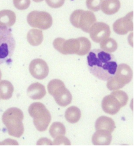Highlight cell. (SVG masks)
Wrapping results in <instances>:
<instances>
[{
  "mask_svg": "<svg viewBox=\"0 0 134 146\" xmlns=\"http://www.w3.org/2000/svg\"><path fill=\"white\" fill-rule=\"evenodd\" d=\"M48 90L50 95L53 96L56 104L62 107L70 105L72 101V95L67 89L65 84L59 79H54L48 84Z\"/></svg>",
  "mask_w": 134,
  "mask_h": 146,
  "instance_id": "52a82bcc",
  "label": "cell"
},
{
  "mask_svg": "<svg viewBox=\"0 0 134 146\" xmlns=\"http://www.w3.org/2000/svg\"><path fill=\"white\" fill-rule=\"evenodd\" d=\"M28 24L32 27L46 30L52 25L53 20L50 14L46 11H33L27 17Z\"/></svg>",
  "mask_w": 134,
  "mask_h": 146,
  "instance_id": "30bf717a",
  "label": "cell"
},
{
  "mask_svg": "<svg viewBox=\"0 0 134 146\" xmlns=\"http://www.w3.org/2000/svg\"><path fill=\"white\" fill-rule=\"evenodd\" d=\"M96 130H105L111 133L115 128V123L111 118L101 116L96 120L95 123Z\"/></svg>",
  "mask_w": 134,
  "mask_h": 146,
  "instance_id": "2e32d148",
  "label": "cell"
},
{
  "mask_svg": "<svg viewBox=\"0 0 134 146\" xmlns=\"http://www.w3.org/2000/svg\"><path fill=\"white\" fill-rule=\"evenodd\" d=\"M87 64L91 74L103 81H107L112 77L117 67L113 55L99 49L88 52Z\"/></svg>",
  "mask_w": 134,
  "mask_h": 146,
  "instance_id": "6da1fadb",
  "label": "cell"
},
{
  "mask_svg": "<svg viewBox=\"0 0 134 146\" xmlns=\"http://www.w3.org/2000/svg\"><path fill=\"white\" fill-rule=\"evenodd\" d=\"M14 92L13 84L7 80H2L0 82V97L3 100L10 99Z\"/></svg>",
  "mask_w": 134,
  "mask_h": 146,
  "instance_id": "ffe728a7",
  "label": "cell"
},
{
  "mask_svg": "<svg viewBox=\"0 0 134 146\" xmlns=\"http://www.w3.org/2000/svg\"><path fill=\"white\" fill-rule=\"evenodd\" d=\"M29 71L35 78L43 80L49 74V67L44 60L38 58L32 60L29 65Z\"/></svg>",
  "mask_w": 134,
  "mask_h": 146,
  "instance_id": "4fadbf2b",
  "label": "cell"
},
{
  "mask_svg": "<svg viewBox=\"0 0 134 146\" xmlns=\"http://www.w3.org/2000/svg\"><path fill=\"white\" fill-rule=\"evenodd\" d=\"M53 45L55 49L62 54H77L81 56L87 54L92 46L90 41L85 37L68 40L58 38L54 40Z\"/></svg>",
  "mask_w": 134,
  "mask_h": 146,
  "instance_id": "7a4b0ae2",
  "label": "cell"
},
{
  "mask_svg": "<svg viewBox=\"0 0 134 146\" xmlns=\"http://www.w3.org/2000/svg\"><path fill=\"white\" fill-rule=\"evenodd\" d=\"M111 133L105 130H97L92 137V142L95 145H108L111 141Z\"/></svg>",
  "mask_w": 134,
  "mask_h": 146,
  "instance_id": "5bb4252c",
  "label": "cell"
},
{
  "mask_svg": "<svg viewBox=\"0 0 134 146\" xmlns=\"http://www.w3.org/2000/svg\"><path fill=\"white\" fill-rule=\"evenodd\" d=\"M81 113L80 109L76 106H71L66 109L65 113L66 120L71 123L77 122L81 118Z\"/></svg>",
  "mask_w": 134,
  "mask_h": 146,
  "instance_id": "44dd1931",
  "label": "cell"
},
{
  "mask_svg": "<svg viewBox=\"0 0 134 146\" xmlns=\"http://www.w3.org/2000/svg\"><path fill=\"white\" fill-rule=\"evenodd\" d=\"M70 21L74 27L89 33L92 26L96 22V18L94 13L90 11L77 10L71 14Z\"/></svg>",
  "mask_w": 134,
  "mask_h": 146,
  "instance_id": "9c48e42d",
  "label": "cell"
},
{
  "mask_svg": "<svg viewBox=\"0 0 134 146\" xmlns=\"http://www.w3.org/2000/svg\"><path fill=\"white\" fill-rule=\"evenodd\" d=\"M102 0H87L86 4L87 8L93 11H98L101 9Z\"/></svg>",
  "mask_w": 134,
  "mask_h": 146,
  "instance_id": "cb8c5ba5",
  "label": "cell"
},
{
  "mask_svg": "<svg viewBox=\"0 0 134 146\" xmlns=\"http://www.w3.org/2000/svg\"><path fill=\"white\" fill-rule=\"evenodd\" d=\"M15 48L16 40L11 29L0 26V65L10 61Z\"/></svg>",
  "mask_w": 134,
  "mask_h": 146,
  "instance_id": "277c9868",
  "label": "cell"
},
{
  "mask_svg": "<svg viewBox=\"0 0 134 146\" xmlns=\"http://www.w3.org/2000/svg\"><path fill=\"white\" fill-rule=\"evenodd\" d=\"M27 39L28 42L32 46L40 45L43 40V35L42 31L32 29L27 33Z\"/></svg>",
  "mask_w": 134,
  "mask_h": 146,
  "instance_id": "d6986e66",
  "label": "cell"
},
{
  "mask_svg": "<svg viewBox=\"0 0 134 146\" xmlns=\"http://www.w3.org/2000/svg\"><path fill=\"white\" fill-rule=\"evenodd\" d=\"M46 3L48 4L49 6L50 7H52V8H58V7H61L64 3V0H55V1H50V0H46Z\"/></svg>",
  "mask_w": 134,
  "mask_h": 146,
  "instance_id": "4316f807",
  "label": "cell"
},
{
  "mask_svg": "<svg viewBox=\"0 0 134 146\" xmlns=\"http://www.w3.org/2000/svg\"><path fill=\"white\" fill-rule=\"evenodd\" d=\"M121 8V3L118 0H105L102 1L101 9L102 11L107 15L115 14Z\"/></svg>",
  "mask_w": 134,
  "mask_h": 146,
  "instance_id": "ac0fdd59",
  "label": "cell"
},
{
  "mask_svg": "<svg viewBox=\"0 0 134 146\" xmlns=\"http://www.w3.org/2000/svg\"><path fill=\"white\" fill-rule=\"evenodd\" d=\"M113 29L118 35H126L133 31V12L131 11L119 19H117L113 25Z\"/></svg>",
  "mask_w": 134,
  "mask_h": 146,
  "instance_id": "7c38bea8",
  "label": "cell"
},
{
  "mask_svg": "<svg viewBox=\"0 0 134 146\" xmlns=\"http://www.w3.org/2000/svg\"><path fill=\"white\" fill-rule=\"evenodd\" d=\"M28 111L36 128L40 132L46 131L51 121L50 113L46 106L40 102H34L30 105Z\"/></svg>",
  "mask_w": 134,
  "mask_h": 146,
  "instance_id": "5b68a950",
  "label": "cell"
},
{
  "mask_svg": "<svg viewBox=\"0 0 134 146\" xmlns=\"http://www.w3.org/2000/svg\"><path fill=\"white\" fill-rule=\"evenodd\" d=\"M23 112L17 108H10L6 110L3 116L2 121L10 135L19 138L24 133Z\"/></svg>",
  "mask_w": 134,
  "mask_h": 146,
  "instance_id": "3957f363",
  "label": "cell"
},
{
  "mask_svg": "<svg viewBox=\"0 0 134 146\" xmlns=\"http://www.w3.org/2000/svg\"><path fill=\"white\" fill-rule=\"evenodd\" d=\"M133 72L126 64L117 65L115 75L107 80V87L109 90H117L128 84L132 78Z\"/></svg>",
  "mask_w": 134,
  "mask_h": 146,
  "instance_id": "ba28073f",
  "label": "cell"
},
{
  "mask_svg": "<svg viewBox=\"0 0 134 146\" xmlns=\"http://www.w3.org/2000/svg\"><path fill=\"white\" fill-rule=\"evenodd\" d=\"M28 96L33 100H39L46 95L44 86L39 83H34L30 86L27 90Z\"/></svg>",
  "mask_w": 134,
  "mask_h": 146,
  "instance_id": "9a60e30c",
  "label": "cell"
},
{
  "mask_svg": "<svg viewBox=\"0 0 134 146\" xmlns=\"http://www.w3.org/2000/svg\"><path fill=\"white\" fill-rule=\"evenodd\" d=\"M128 101L127 94L122 90H116L103 99L101 107L105 113L113 115L116 114L122 107L127 104Z\"/></svg>",
  "mask_w": 134,
  "mask_h": 146,
  "instance_id": "8992f818",
  "label": "cell"
},
{
  "mask_svg": "<svg viewBox=\"0 0 134 146\" xmlns=\"http://www.w3.org/2000/svg\"><path fill=\"white\" fill-rule=\"evenodd\" d=\"M91 39L96 43H100L108 38L111 33L110 27L103 22H96L89 31Z\"/></svg>",
  "mask_w": 134,
  "mask_h": 146,
  "instance_id": "8fae6325",
  "label": "cell"
},
{
  "mask_svg": "<svg viewBox=\"0 0 134 146\" xmlns=\"http://www.w3.org/2000/svg\"><path fill=\"white\" fill-rule=\"evenodd\" d=\"M13 3L17 9L23 10L27 9L29 7L31 1L30 0H14Z\"/></svg>",
  "mask_w": 134,
  "mask_h": 146,
  "instance_id": "d4e9b609",
  "label": "cell"
},
{
  "mask_svg": "<svg viewBox=\"0 0 134 146\" xmlns=\"http://www.w3.org/2000/svg\"><path fill=\"white\" fill-rule=\"evenodd\" d=\"M16 16L15 13L10 10L0 11V26L10 27L16 22Z\"/></svg>",
  "mask_w": 134,
  "mask_h": 146,
  "instance_id": "e0dca14e",
  "label": "cell"
},
{
  "mask_svg": "<svg viewBox=\"0 0 134 146\" xmlns=\"http://www.w3.org/2000/svg\"><path fill=\"white\" fill-rule=\"evenodd\" d=\"M100 48L106 52H113L117 48V43L112 38H107L100 42Z\"/></svg>",
  "mask_w": 134,
  "mask_h": 146,
  "instance_id": "603a6c76",
  "label": "cell"
},
{
  "mask_svg": "<svg viewBox=\"0 0 134 146\" xmlns=\"http://www.w3.org/2000/svg\"><path fill=\"white\" fill-rule=\"evenodd\" d=\"M52 145H70L71 143L70 140L66 137H64V135H60L56 137L55 138V140L52 143Z\"/></svg>",
  "mask_w": 134,
  "mask_h": 146,
  "instance_id": "484cf974",
  "label": "cell"
},
{
  "mask_svg": "<svg viewBox=\"0 0 134 146\" xmlns=\"http://www.w3.org/2000/svg\"><path fill=\"white\" fill-rule=\"evenodd\" d=\"M49 133L51 137L55 138L66 134V129L64 124L60 122H55L50 127Z\"/></svg>",
  "mask_w": 134,
  "mask_h": 146,
  "instance_id": "7402d4cb",
  "label": "cell"
},
{
  "mask_svg": "<svg viewBox=\"0 0 134 146\" xmlns=\"http://www.w3.org/2000/svg\"><path fill=\"white\" fill-rule=\"evenodd\" d=\"M1 77H2V73H1V70H0V80H1Z\"/></svg>",
  "mask_w": 134,
  "mask_h": 146,
  "instance_id": "83f0119b",
  "label": "cell"
}]
</instances>
